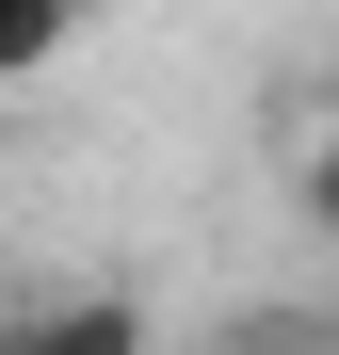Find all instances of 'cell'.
<instances>
[{"label":"cell","instance_id":"cell-2","mask_svg":"<svg viewBox=\"0 0 339 355\" xmlns=\"http://www.w3.org/2000/svg\"><path fill=\"white\" fill-rule=\"evenodd\" d=\"M81 17H97V0H0V97L65 65V33H81Z\"/></svg>","mask_w":339,"mask_h":355},{"label":"cell","instance_id":"cell-1","mask_svg":"<svg viewBox=\"0 0 339 355\" xmlns=\"http://www.w3.org/2000/svg\"><path fill=\"white\" fill-rule=\"evenodd\" d=\"M0 355H162V323H146V291L65 275V291H0Z\"/></svg>","mask_w":339,"mask_h":355},{"label":"cell","instance_id":"cell-4","mask_svg":"<svg viewBox=\"0 0 339 355\" xmlns=\"http://www.w3.org/2000/svg\"><path fill=\"white\" fill-rule=\"evenodd\" d=\"M210 355H323V339H307V323H226Z\"/></svg>","mask_w":339,"mask_h":355},{"label":"cell","instance_id":"cell-3","mask_svg":"<svg viewBox=\"0 0 339 355\" xmlns=\"http://www.w3.org/2000/svg\"><path fill=\"white\" fill-rule=\"evenodd\" d=\"M291 194H307V226L339 243V81H323V113H307V146H291Z\"/></svg>","mask_w":339,"mask_h":355}]
</instances>
